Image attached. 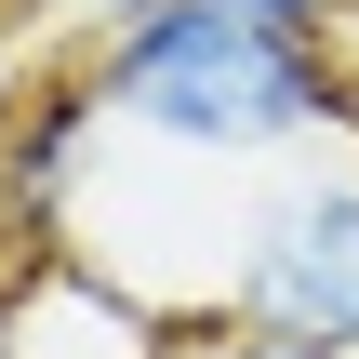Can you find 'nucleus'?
<instances>
[{"label": "nucleus", "instance_id": "f257e3e1", "mask_svg": "<svg viewBox=\"0 0 359 359\" xmlns=\"http://www.w3.org/2000/svg\"><path fill=\"white\" fill-rule=\"evenodd\" d=\"M80 67H93V107L160 160H293L333 120H359L346 40L240 27L213 0H120Z\"/></svg>", "mask_w": 359, "mask_h": 359}, {"label": "nucleus", "instance_id": "f03ea898", "mask_svg": "<svg viewBox=\"0 0 359 359\" xmlns=\"http://www.w3.org/2000/svg\"><path fill=\"white\" fill-rule=\"evenodd\" d=\"M226 320L293 333V346H346V359H359V160L293 173V187L240 226Z\"/></svg>", "mask_w": 359, "mask_h": 359}, {"label": "nucleus", "instance_id": "7ed1b4c3", "mask_svg": "<svg viewBox=\"0 0 359 359\" xmlns=\"http://www.w3.org/2000/svg\"><path fill=\"white\" fill-rule=\"evenodd\" d=\"M93 67H27L0 80V266H27L40 240H67L80 213V173H93Z\"/></svg>", "mask_w": 359, "mask_h": 359}, {"label": "nucleus", "instance_id": "20e7f679", "mask_svg": "<svg viewBox=\"0 0 359 359\" xmlns=\"http://www.w3.org/2000/svg\"><path fill=\"white\" fill-rule=\"evenodd\" d=\"M173 306H147L107 253L40 240L27 266H0V359H160Z\"/></svg>", "mask_w": 359, "mask_h": 359}, {"label": "nucleus", "instance_id": "39448f33", "mask_svg": "<svg viewBox=\"0 0 359 359\" xmlns=\"http://www.w3.org/2000/svg\"><path fill=\"white\" fill-rule=\"evenodd\" d=\"M160 359H346V346H293V333L226 320V333H160Z\"/></svg>", "mask_w": 359, "mask_h": 359}, {"label": "nucleus", "instance_id": "423d86ee", "mask_svg": "<svg viewBox=\"0 0 359 359\" xmlns=\"http://www.w3.org/2000/svg\"><path fill=\"white\" fill-rule=\"evenodd\" d=\"M120 13V0H107ZM213 13H240V27H293V40H346V0H213Z\"/></svg>", "mask_w": 359, "mask_h": 359}, {"label": "nucleus", "instance_id": "0eeeda50", "mask_svg": "<svg viewBox=\"0 0 359 359\" xmlns=\"http://www.w3.org/2000/svg\"><path fill=\"white\" fill-rule=\"evenodd\" d=\"M346 40H359V0H346Z\"/></svg>", "mask_w": 359, "mask_h": 359}]
</instances>
